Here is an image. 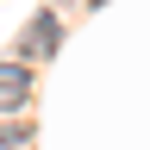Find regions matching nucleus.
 Listing matches in <instances>:
<instances>
[{
    "label": "nucleus",
    "instance_id": "obj_2",
    "mask_svg": "<svg viewBox=\"0 0 150 150\" xmlns=\"http://www.w3.org/2000/svg\"><path fill=\"white\" fill-rule=\"evenodd\" d=\"M50 50H56V19L38 13V19H31V56H50Z\"/></svg>",
    "mask_w": 150,
    "mask_h": 150
},
{
    "label": "nucleus",
    "instance_id": "obj_1",
    "mask_svg": "<svg viewBox=\"0 0 150 150\" xmlns=\"http://www.w3.org/2000/svg\"><path fill=\"white\" fill-rule=\"evenodd\" d=\"M25 94H31V75H25V63H0V112L25 106Z\"/></svg>",
    "mask_w": 150,
    "mask_h": 150
}]
</instances>
